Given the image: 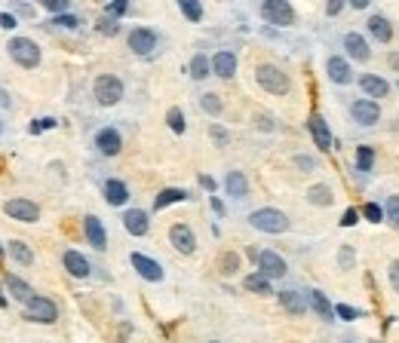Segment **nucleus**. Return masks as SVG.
<instances>
[{
  "label": "nucleus",
  "mask_w": 399,
  "mask_h": 343,
  "mask_svg": "<svg viewBox=\"0 0 399 343\" xmlns=\"http://www.w3.org/2000/svg\"><path fill=\"white\" fill-rule=\"evenodd\" d=\"M338 261H341V270H353V248L350 246H341V252H338Z\"/></svg>",
  "instance_id": "obj_46"
},
{
  "label": "nucleus",
  "mask_w": 399,
  "mask_h": 343,
  "mask_svg": "<svg viewBox=\"0 0 399 343\" xmlns=\"http://www.w3.org/2000/svg\"><path fill=\"white\" fill-rule=\"evenodd\" d=\"M0 132H3V123H0Z\"/></svg>",
  "instance_id": "obj_60"
},
{
  "label": "nucleus",
  "mask_w": 399,
  "mask_h": 343,
  "mask_svg": "<svg viewBox=\"0 0 399 343\" xmlns=\"http://www.w3.org/2000/svg\"><path fill=\"white\" fill-rule=\"evenodd\" d=\"M372 166H375V147L359 144V147H356V169L359 172H372Z\"/></svg>",
  "instance_id": "obj_34"
},
{
  "label": "nucleus",
  "mask_w": 399,
  "mask_h": 343,
  "mask_svg": "<svg viewBox=\"0 0 399 343\" xmlns=\"http://www.w3.org/2000/svg\"><path fill=\"white\" fill-rule=\"evenodd\" d=\"M249 255L255 257V263H258V273H264L267 279H283L286 270H289L283 257H280L277 252H271V248H264V252H255L252 248Z\"/></svg>",
  "instance_id": "obj_7"
},
{
  "label": "nucleus",
  "mask_w": 399,
  "mask_h": 343,
  "mask_svg": "<svg viewBox=\"0 0 399 343\" xmlns=\"http://www.w3.org/2000/svg\"><path fill=\"white\" fill-rule=\"evenodd\" d=\"M249 224L255 230H261V233H286L289 230V217L286 212H280V209H255L249 215Z\"/></svg>",
  "instance_id": "obj_1"
},
{
  "label": "nucleus",
  "mask_w": 399,
  "mask_h": 343,
  "mask_svg": "<svg viewBox=\"0 0 399 343\" xmlns=\"http://www.w3.org/2000/svg\"><path fill=\"white\" fill-rule=\"evenodd\" d=\"M387 276H390V285H394V292L399 294V261H394V263H390Z\"/></svg>",
  "instance_id": "obj_49"
},
{
  "label": "nucleus",
  "mask_w": 399,
  "mask_h": 343,
  "mask_svg": "<svg viewBox=\"0 0 399 343\" xmlns=\"http://www.w3.org/2000/svg\"><path fill=\"white\" fill-rule=\"evenodd\" d=\"M212 209H215V215H225V202L218 196H212Z\"/></svg>",
  "instance_id": "obj_54"
},
{
  "label": "nucleus",
  "mask_w": 399,
  "mask_h": 343,
  "mask_svg": "<svg viewBox=\"0 0 399 343\" xmlns=\"http://www.w3.org/2000/svg\"><path fill=\"white\" fill-rule=\"evenodd\" d=\"M261 19L277 28H289L295 25V10L289 0H261Z\"/></svg>",
  "instance_id": "obj_3"
},
{
  "label": "nucleus",
  "mask_w": 399,
  "mask_h": 343,
  "mask_svg": "<svg viewBox=\"0 0 399 343\" xmlns=\"http://www.w3.org/2000/svg\"><path fill=\"white\" fill-rule=\"evenodd\" d=\"M350 117L359 126H375V123L381 120V108H378V102H372V98H356V102L350 104Z\"/></svg>",
  "instance_id": "obj_10"
},
{
  "label": "nucleus",
  "mask_w": 399,
  "mask_h": 343,
  "mask_svg": "<svg viewBox=\"0 0 399 343\" xmlns=\"http://www.w3.org/2000/svg\"><path fill=\"white\" fill-rule=\"evenodd\" d=\"M295 166H298V169H304V172H310V169H317V160H310V156L298 154V156H295Z\"/></svg>",
  "instance_id": "obj_50"
},
{
  "label": "nucleus",
  "mask_w": 399,
  "mask_h": 343,
  "mask_svg": "<svg viewBox=\"0 0 399 343\" xmlns=\"http://www.w3.org/2000/svg\"><path fill=\"white\" fill-rule=\"evenodd\" d=\"M390 64H394V68H399V52H390Z\"/></svg>",
  "instance_id": "obj_57"
},
{
  "label": "nucleus",
  "mask_w": 399,
  "mask_h": 343,
  "mask_svg": "<svg viewBox=\"0 0 399 343\" xmlns=\"http://www.w3.org/2000/svg\"><path fill=\"white\" fill-rule=\"evenodd\" d=\"M166 123H169V129L175 132V135H181V132H185L187 126H185V114H181V108H172L166 114Z\"/></svg>",
  "instance_id": "obj_36"
},
{
  "label": "nucleus",
  "mask_w": 399,
  "mask_h": 343,
  "mask_svg": "<svg viewBox=\"0 0 399 343\" xmlns=\"http://www.w3.org/2000/svg\"><path fill=\"white\" fill-rule=\"evenodd\" d=\"M341 343H356V340H350V338H347V340H341Z\"/></svg>",
  "instance_id": "obj_59"
},
{
  "label": "nucleus",
  "mask_w": 399,
  "mask_h": 343,
  "mask_svg": "<svg viewBox=\"0 0 399 343\" xmlns=\"http://www.w3.org/2000/svg\"><path fill=\"white\" fill-rule=\"evenodd\" d=\"M185 200H187V190L166 187V190H160V193L154 196V209H157V212H163V209L175 206V202H185Z\"/></svg>",
  "instance_id": "obj_27"
},
{
  "label": "nucleus",
  "mask_w": 399,
  "mask_h": 343,
  "mask_svg": "<svg viewBox=\"0 0 399 343\" xmlns=\"http://www.w3.org/2000/svg\"><path fill=\"white\" fill-rule=\"evenodd\" d=\"M62 263H65V270H68L74 279H87L89 273H93V267H89V261L83 257L80 252H74V248H68V252L62 255Z\"/></svg>",
  "instance_id": "obj_18"
},
{
  "label": "nucleus",
  "mask_w": 399,
  "mask_h": 343,
  "mask_svg": "<svg viewBox=\"0 0 399 343\" xmlns=\"http://www.w3.org/2000/svg\"><path fill=\"white\" fill-rule=\"evenodd\" d=\"M129 49L135 56H150L157 49V31L150 28H133L129 31Z\"/></svg>",
  "instance_id": "obj_13"
},
{
  "label": "nucleus",
  "mask_w": 399,
  "mask_h": 343,
  "mask_svg": "<svg viewBox=\"0 0 399 343\" xmlns=\"http://www.w3.org/2000/svg\"><path fill=\"white\" fill-rule=\"evenodd\" d=\"M356 209H347V212H344V217H341V227H353V224H356Z\"/></svg>",
  "instance_id": "obj_51"
},
{
  "label": "nucleus",
  "mask_w": 399,
  "mask_h": 343,
  "mask_svg": "<svg viewBox=\"0 0 399 343\" xmlns=\"http://www.w3.org/2000/svg\"><path fill=\"white\" fill-rule=\"evenodd\" d=\"M209 135H212V141L218 144V147H227V141H231V135H227V129H221L218 123H212V129H209Z\"/></svg>",
  "instance_id": "obj_44"
},
{
  "label": "nucleus",
  "mask_w": 399,
  "mask_h": 343,
  "mask_svg": "<svg viewBox=\"0 0 399 343\" xmlns=\"http://www.w3.org/2000/svg\"><path fill=\"white\" fill-rule=\"evenodd\" d=\"M258 129H273L271 117H258Z\"/></svg>",
  "instance_id": "obj_55"
},
{
  "label": "nucleus",
  "mask_w": 399,
  "mask_h": 343,
  "mask_svg": "<svg viewBox=\"0 0 399 343\" xmlns=\"http://www.w3.org/2000/svg\"><path fill=\"white\" fill-rule=\"evenodd\" d=\"M369 34L375 37L378 43H390L394 40V25H390V19H384V16H372L369 19Z\"/></svg>",
  "instance_id": "obj_26"
},
{
  "label": "nucleus",
  "mask_w": 399,
  "mask_h": 343,
  "mask_svg": "<svg viewBox=\"0 0 399 343\" xmlns=\"http://www.w3.org/2000/svg\"><path fill=\"white\" fill-rule=\"evenodd\" d=\"M307 303H310V309L319 316V319L326 322H335V307H332V300L326 298L319 288H313V292H307Z\"/></svg>",
  "instance_id": "obj_22"
},
{
  "label": "nucleus",
  "mask_w": 399,
  "mask_h": 343,
  "mask_svg": "<svg viewBox=\"0 0 399 343\" xmlns=\"http://www.w3.org/2000/svg\"><path fill=\"white\" fill-rule=\"evenodd\" d=\"M3 212L10 215L12 221H22V224L41 221V209H37L31 200H22V196H16V200H6L3 202Z\"/></svg>",
  "instance_id": "obj_8"
},
{
  "label": "nucleus",
  "mask_w": 399,
  "mask_h": 343,
  "mask_svg": "<svg viewBox=\"0 0 399 343\" xmlns=\"http://www.w3.org/2000/svg\"><path fill=\"white\" fill-rule=\"evenodd\" d=\"M372 3V0H350V6H353V10H365V6H369Z\"/></svg>",
  "instance_id": "obj_56"
},
{
  "label": "nucleus",
  "mask_w": 399,
  "mask_h": 343,
  "mask_svg": "<svg viewBox=\"0 0 399 343\" xmlns=\"http://www.w3.org/2000/svg\"><path fill=\"white\" fill-rule=\"evenodd\" d=\"M3 282H6V292L12 294L16 300H22V303H28L31 298H34V288L28 285L25 279H19V276H12V273H6L3 276Z\"/></svg>",
  "instance_id": "obj_25"
},
{
  "label": "nucleus",
  "mask_w": 399,
  "mask_h": 343,
  "mask_svg": "<svg viewBox=\"0 0 399 343\" xmlns=\"http://www.w3.org/2000/svg\"><path fill=\"white\" fill-rule=\"evenodd\" d=\"M126 10H129V0H111V3H108V10H104V16L120 19Z\"/></svg>",
  "instance_id": "obj_42"
},
{
  "label": "nucleus",
  "mask_w": 399,
  "mask_h": 343,
  "mask_svg": "<svg viewBox=\"0 0 399 343\" xmlns=\"http://www.w3.org/2000/svg\"><path fill=\"white\" fill-rule=\"evenodd\" d=\"M52 25H56V28H68V31H74V28H80V19L71 16V12H62V16L52 19Z\"/></svg>",
  "instance_id": "obj_40"
},
{
  "label": "nucleus",
  "mask_w": 399,
  "mask_h": 343,
  "mask_svg": "<svg viewBox=\"0 0 399 343\" xmlns=\"http://www.w3.org/2000/svg\"><path fill=\"white\" fill-rule=\"evenodd\" d=\"M175 3H179L181 16H185L187 22H200V19H203V3H200V0H175Z\"/></svg>",
  "instance_id": "obj_33"
},
{
  "label": "nucleus",
  "mask_w": 399,
  "mask_h": 343,
  "mask_svg": "<svg viewBox=\"0 0 399 343\" xmlns=\"http://www.w3.org/2000/svg\"><path fill=\"white\" fill-rule=\"evenodd\" d=\"M0 307H6V298H3V294H0Z\"/></svg>",
  "instance_id": "obj_58"
},
{
  "label": "nucleus",
  "mask_w": 399,
  "mask_h": 343,
  "mask_svg": "<svg viewBox=\"0 0 399 343\" xmlns=\"http://www.w3.org/2000/svg\"><path fill=\"white\" fill-rule=\"evenodd\" d=\"M93 95H95V102H99L102 108H114V104L123 98V80H120V77H114V74L95 77Z\"/></svg>",
  "instance_id": "obj_4"
},
{
  "label": "nucleus",
  "mask_w": 399,
  "mask_h": 343,
  "mask_svg": "<svg viewBox=\"0 0 399 343\" xmlns=\"http://www.w3.org/2000/svg\"><path fill=\"white\" fill-rule=\"evenodd\" d=\"M95 147H99L102 156H117V154H120V147H123L120 132H117L114 126L99 129V135H95Z\"/></svg>",
  "instance_id": "obj_14"
},
{
  "label": "nucleus",
  "mask_w": 399,
  "mask_h": 343,
  "mask_svg": "<svg viewBox=\"0 0 399 343\" xmlns=\"http://www.w3.org/2000/svg\"><path fill=\"white\" fill-rule=\"evenodd\" d=\"M277 298H280V307H283L286 313H292V316H304V309H307V300L301 298L298 292H280Z\"/></svg>",
  "instance_id": "obj_28"
},
{
  "label": "nucleus",
  "mask_w": 399,
  "mask_h": 343,
  "mask_svg": "<svg viewBox=\"0 0 399 343\" xmlns=\"http://www.w3.org/2000/svg\"><path fill=\"white\" fill-rule=\"evenodd\" d=\"M249 292L255 294H273V288H271V279H267L264 273H252V276H246V282H243Z\"/></svg>",
  "instance_id": "obj_32"
},
{
  "label": "nucleus",
  "mask_w": 399,
  "mask_h": 343,
  "mask_svg": "<svg viewBox=\"0 0 399 343\" xmlns=\"http://www.w3.org/2000/svg\"><path fill=\"white\" fill-rule=\"evenodd\" d=\"M0 28L12 31V28H16V16H10V12H6V16H0Z\"/></svg>",
  "instance_id": "obj_52"
},
{
  "label": "nucleus",
  "mask_w": 399,
  "mask_h": 343,
  "mask_svg": "<svg viewBox=\"0 0 399 343\" xmlns=\"http://www.w3.org/2000/svg\"><path fill=\"white\" fill-rule=\"evenodd\" d=\"M25 319H28V322H41V325H52V322L58 319V307L49 298L34 294V298L25 303Z\"/></svg>",
  "instance_id": "obj_6"
},
{
  "label": "nucleus",
  "mask_w": 399,
  "mask_h": 343,
  "mask_svg": "<svg viewBox=\"0 0 399 343\" xmlns=\"http://www.w3.org/2000/svg\"><path fill=\"white\" fill-rule=\"evenodd\" d=\"M209 343H218V340H209Z\"/></svg>",
  "instance_id": "obj_61"
},
{
  "label": "nucleus",
  "mask_w": 399,
  "mask_h": 343,
  "mask_svg": "<svg viewBox=\"0 0 399 343\" xmlns=\"http://www.w3.org/2000/svg\"><path fill=\"white\" fill-rule=\"evenodd\" d=\"M225 190H227V196H233V200H246V196H249V181H246L243 172H227Z\"/></svg>",
  "instance_id": "obj_24"
},
{
  "label": "nucleus",
  "mask_w": 399,
  "mask_h": 343,
  "mask_svg": "<svg viewBox=\"0 0 399 343\" xmlns=\"http://www.w3.org/2000/svg\"><path fill=\"white\" fill-rule=\"evenodd\" d=\"M369 343H378V340H369Z\"/></svg>",
  "instance_id": "obj_62"
},
{
  "label": "nucleus",
  "mask_w": 399,
  "mask_h": 343,
  "mask_svg": "<svg viewBox=\"0 0 399 343\" xmlns=\"http://www.w3.org/2000/svg\"><path fill=\"white\" fill-rule=\"evenodd\" d=\"M384 217H387L394 227H399V193L387 196V202H384Z\"/></svg>",
  "instance_id": "obj_37"
},
{
  "label": "nucleus",
  "mask_w": 399,
  "mask_h": 343,
  "mask_svg": "<svg viewBox=\"0 0 399 343\" xmlns=\"http://www.w3.org/2000/svg\"><path fill=\"white\" fill-rule=\"evenodd\" d=\"M221 270H225V273H237V270H240V257L233 255V252L221 255Z\"/></svg>",
  "instance_id": "obj_45"
},
{
  "label": "nucleus",
  "mask_w": 399,
  "mask_h": 343,
  "mask_svg": "<svg viewBox=\"0 0 399 343\" xmlns=\"http://www.w3.org/2000/svg\"><path fill=\"white\" fill-rule=\"evenodd\" d=\"M123 227H126V233H133V236H145L150 230L148 212H141V209H129V212L123 215Z\"/></svg>",
  "instance_id": "obj_23"
},
{
  "label": "nucleus",
  "mask_w": 399,
  "mask_h": 343,
  "mask_svg": "<svg viewBox=\"0 0 399 343\" xmlns=\"http://www.w3.org/2000/svg\"><path fill=\"white\" fill-rule=\"evenodd\" d=\"M359 89H363L365 95L375 102V98H387L390 83L384 80V77H378V74H363V77H359Z\"/></svg>",
  "instance_id": "obj_21"
},
{
  "label": "nucleus",
  "mask_w": 399,
  "mask_h": 343,
  "mask_svg": "<svg viewBox=\"0 0 399 343\" xmlns=\"http://www.w3.org/2000/svg\"><path fill=\"white\" fill-rule=\"evenodd\" d=\"M200 187H206L209 193L215 190V178H209V175H200Z\"/></svg>",
  "instance_id": "obj_53"
},
{
  "label": "nucleus",
  "mask_w": 399,
  "mask_h": 343,
  "mask_svg": "<svg viewBox=\"0 0 399 343\" xmlns=\"http://www.w3.org/2000/svg\"><path fill=\"white\" fill-rule=\"evenodd\" d=\"M169 242L181 255H194V248H197V236H194V230L187 224H172L169 227Z\"/></svg>",
  "instance_id": "obj_11"
},
{
  "label": "nucleus",
  "mask_w": 399,
  "mask_h": 343,
  "mask_svg": "<svg viewBox=\"0 0 399 343\" xmlns=\"http://www.w3.org/2000/svg\"><path fill=\"white\" fill-rule=\"evenodd\" d=\"M363 217H365V221H372V224H381L384 221V206H378V202H365Z\"/></svg>",
  "instance_id": "obj_38"
},
{
  "label": "nucleus",
  "mask_w": 399,
  "mask_h": 343,
  "mask_svg": "<svg viewBox=\"0 0 399 343\" xmlns=\"http://www.w3.org/2000/svg\"><path fill=\"white\" fill-rule=\"evenodd\" d=\"M212 74L221 77V80H231L233 74H237V56H233L231 49H221L212 56Z\"/></svg>",
  "instance_id": "obj_15"
},
{
  "label": "nucleus",
  "mask_w": 399,
  "mask_h": 343,
  "mask_svg": "<svg viewBox=\"0 0 399 343\" xmlns=\"http://www.w3.org/2000/svg\"><path fill=\"white\" fill-rule=\"evenodd\" d=\"M95 28H99V34H104V37H114L117 31H120V25H117V19H111V16H102Z\"/></svg>",
  "instance_id": "obj_39"
},
{
  "label": "nucleus",
  "mask_w": 399,
  "mask_h": 343,
  "mask_svg": "<svg viewBox=\"0 0 399 343\" xmlns=\"http://www.w3.org/2000/svg\"><path fill=\"white\" fill-rule=\"evenodd\" d=\"M341 10H344V0H326V16L329 19H335Z\"/></svg>",
  "instance_id": "obj_47"
},
{
  "label": "nucleus",
  "mask_w": 399,
  "mask_h": 343,
  "mask_svg": "<svg viewBox=\"0 0 399 343\" xmlns=\"http://www.w3.org/2000/svg\"><path fill=\"white\" fill-rule=\"evenodd\" d=\"M187 71H191L194 80H206V77L212 74V58H206L203 52H197V56L191 58V68H187Z\"/></svg>",
  "instance_id": "obj_30"
},
{
  "label": "nucleus",
  "mask_w": 399,
  "mask_h": 343,
  "mask_svg": "<svg viewBox=\"0 0 399 343\" xmlns=\"http://www.w3.org/2000/svg\"><path fill=\"white\" fill-rule=\"evenodd\" d=\"M129 261H133V267H135V273L141 276L145 282H163V267L154 261V257H148V255H139V252H133L129 255Z\"/></svg>",
  "instance_id": "obj_12"
},
{
  "label": "nucleus",
  "mask_w": 399,
  "mask_h": 343,
  "mask_svg": "<svg viewBox=\"0 0 399 343\" xmlns=\"http://www.w3.org/2000/svg\"><path fill=\"white\" fill-rule=\"evenodd\" d=\"M83 233H87V239H89V246H93V248H99V252L108 248V233H104V224L95 215H89L87 221H83Z\"/></svg>",
  "instance_id": "obj_19"
},
{
  "label": "nucleus",
  "mask_w": 399,
  "mask_h": 343,
  "mask_svg": "<svg viewBox=\"0 0 399 343\" xmlns=\"http://www.w3.org/2000/svg\"><path fill=\"white\" fill-rule=\"evenodd\" d=\"M102 193H104V202H108V206H126L129 202V187L123 181H117V178H108V181L102 184Z\"/></svg>",
  "instance_id": "obj_20"
},
{
  "label": "nucleus",
  "mask_w": 399,
  "mask_h": 343,
  "mask_svg": "<svg viewBox=\"0 0 399 343\" xmlns=\"http://www.w3.org/2000/svg\"><path fill=\"white\" fill-rule=\"evenodd\" d=\"M255 80H258V86L264 92H271V95H286V92L292 89L289 77H286L277 64H258V68H255Z\"/></svg>",
  "instance_id": "obj_2"
},
{
  "label": "nucleus",
  "mask_w": 399,
  "mask_h": 343,
  "mask_svg": "<svg viewBox=\"0 0 399 343\" xmlns=\"http://www.w3.org/2000/svg\"><path fill=\"white\" fill-rule=\"evenodd\" d=\"M344 49H347V56L353 58V62H369V58H372L369 40H365L363 34H356V31L344 34Z\"/></svg>",
  "instance_id": "obj_17"
},
{
  "label": "nucleus",
  "mask_w": 399,
  "mask_h": 343,
  "mask_svg": "<svg viewBox=\"0 0 399 343\" xmlns=\"http://www.w3.org/2000/svg\"><path fill=\"white\" fill-rule=\"evenodd\" d=\"M200 108L206 110V114L218 117V114H221V108H225V104H221V98L215 95V92H206V95H200Z\"/></svg>",
  "instance_id": "obj_35"
},
{
  "label": "nucleus",
  "mask_w": 399,
  "mask_h": 343,
  "mask_svg": "<svg viewBox=\"0 0 399 343\" xmlns=\"http://www.w3.org/2000/svg\"><path fill=\"white\" fill-rule=\"evenodd\" d=\"M326 74H329V80L338 83V86L353 83V71H350L347 58H341V56H332L329 62H326Z\"/></svg>",
  "instance_id": "obj_16"
},
{
  "label": "nucleus",
  "mask_w": 399,
  "mask_h": 343,
  "mask_svg": "<svg viewBox=\"0 0 399 343\" xmlns=\"http://www.w3.org/2000/svg\"><path fill=\"white\" fill-rule=\"evenodd\" d=\"M52 126H56L52 117H47V120H34L31 123V135H37V132H43V129H52Z\"/></svg>",
  "instance_id": "obj_48"
},
{
  "label": "nucleus",
  "mask_w": 399,
  "mask_h": 343,
  "mask_svg": "<svg viewBox=\"0 0 399 343\" xmlns=\"http://www.w3.org/2000/svg\"><path fill=\"white\" fill-rule=\"evenodd\" d=\"M6 252H10V257L16 263H22V267H31V263H34V252H31L22 239H12L10 246H6Z\"/></svg>",
  "instance_id": "obj_29"
},
{
  "label": "nucleus",
  "mask_w": 399,
  "mask_h": 343,
  "mask_svg": "<svg viewBox=\"0 0 399 343\" xmlns=\"http://www.w3.org/2000/svg\"><path fill=\"white\" fill-rule=\"evenodd\" d=\"M307 200H310L313 206H319V209L332 206V187H329V184H313V187L307 190Z\"/></svg>",
  "instance_id": "obj_31"
},
{
  "label": "nucleus",
  "mask_w": 399,
  "mask_h": 343,
  "mask_svg": "<svg viewBox=\"0 0 399 343\" xmlns=\"http://www.w3.org/2000/svg\"><path fill=\"white\" fill-rule=\"evenodd\" d=\"M41 6L49 10V12H56V16H62V12H68L71 0H41Z\"/></svg>",
  "instance_id": "obj_43"
},
{
  "label": "nucleus",
  "mask_w": 399,
  "mask_h": 343,
  "mask_svg": "<svg viewBox=\"0 0 399 343\" xmlns=\"http://www.w3.org/2000/svg\"><path fill=\"white\" fill-rule=\"evenodd\" d=\"M6 49H10L12 62L22 64V68H37L41 64V46L34 40H28V37H12Z\"/></svg>",
  "instance_id": "obj_5"
},
{
  "label": "nucleus",
  "mask_w": 399,
  "mask_h": 343,
  "mask_svg": "<svg viewBox=\"0 0 399 343\" xmlns=\"http://www.w3.org/2000/svg\"><path fill=\"white\" fill-rule=\"evenodd\" d=\"M335 316H338V319H344V322L363 319V313H359V309H353V307H347V303H338V307H335Z\"/></svg>",
  "instance_id": "obj_41"
},
{
  "label": "nucleus",
  "mask_w": 399,
  "mask_h": 343,
  "mask_svg": "<svg viewBox=\"0 0 399 343\" xmlns=\"http://www.w3.org/2000/svg\"><path fill=\"white\" fill-rule=\"evenodd\" d=\"M307 132H310L313 144H317L319 150H332V147H338V141L332 138L329 123H326L319 114H310V117H307Z\"/></svg>",
  "instance_id": "obj_9"
}]
</instances>
